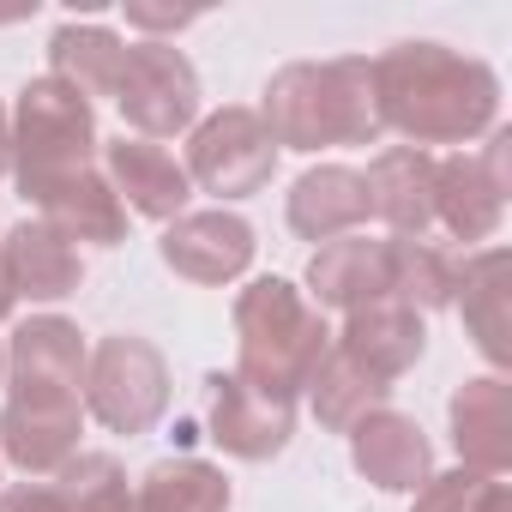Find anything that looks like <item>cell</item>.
Returning a JSON list of instances; mask_svg holds the SVG:
<instances>
[{"label": "cell", "mask_w": 512, "mask_h": 512, "mask_svg": "<svg viewBox=\"0 0 512 512\" xmlns=\"http://www.w3.org/2000/svg\"><path fill=\"white\" fill-rule=\"evenodd\" d=\"M452 446L464 470H482V476H500L512 464V386L500 374L464 380L452 392Z\"/></svg>", "instance_id": "obj_19"}, {"label": "cell", "mask_w": 512, "mask_h": 512, "mask_svg": "<svg viewBox=\"0 0 512 512\" xmlns=\"http://www.w3.org/2000/svg\"><path fill=\"white\" fill-rule=\"evenodd\" d=\"M199 13H169V7H145V0H133L127 7V25H139V31H187Z\"/></svg>", "instance_id": "obj_28"}, {"label": "cell", "mask_w": 512, "mask_h": 512, "mask_svg": "<svg viewBox=\"0 0 512 512\" xmlns=\"http://www.w3.org/2000/svg\"><path fill=\"white\" fill-rule=\"evenodd\" d=\"M326 350H332L326 314L290 278H253L235 296V356H241L235 374L253 392L296 404L308 392L314 368L326 362Z\"/></svg>", "instance_id": "obj_2"}, {"label": "cell", "mask_w": 512, "mask_h": 512, "mask_svg": "<svg viewBox=\"0 0 512 512\" xmlns=\"http://www.w3.org/2000/svg\"><path fill=\"white\" fill-rule=\"evenodd\" d=\"M115 103H121V121L133 127V139H151V145L175 139L181 127L199 121V73H193V61L175 43L145 37L121 61Z\"/></svg>", "instance_id": "obj_6"}, {"label": "cell", "mask_w": 512, "mask_h": 512, "mask_svg": "<svg viewBox=\"0 0 512 512\" xmlns=\"http://www.w3.org/2000/svg\"><path fill=\"white\" fill-rule=\"evenodd\" d=\"M410 512H512V494L500 476H482V470H440L416 488V506Z\"/></svg>", "instance_id": "obj_26"}, {"label": "cell", "mask_w": 512, "mask_h": 512, "mask_svg": "<svg viewBox=\"0 0 512 512\" xmlns=\"http://www.w3.org/2000/svg\"><path fill=\"white\" fill-rule=\"evenodd\" d=\"M121 61H127V43L109 25H61L49 37V73L61 85H73L85 103L91 97H115Z\"/></svg>", "instance_id": "obj_22"}, {"label": "cell", "mask_w": 512, "mask_h": 512, "mask_svg": "<svg viewBox=\"0 0 512 512\" xmlns=\"http://www.w3.org/2000/svg\"><path fill=\"white\" fill-rule=\"evenodd\" d=\"M0 272H7V290L25 296V302H61L85 284L79 247L67 235H55L43 217L0 229Z\"/></svg>", "instance_id": "obj_15"}, {"label": "cell", "mask_w": 512, "mask_h": 512, "mask_svg": "<svg viewBox=\"0 0 512 512\" xmlns=\"http://www.w3.org/2000/svg\"><path fill=\"white\" fill-rule=\"evenodd\" d=\"M7 127H13V175H19L25 205H31L43 187H55V181L97 169V115H91V103H85L73 85H61L55 73L31 79V85L19 91Z\"/></svg>", "instance_id": "obj_4"}, {"label": "cell", "mask_w": 512, "mask_h": 512, "mask_svg": "<svg viewBox=\"0 0 512 512\" xmlns=\"http://www.w3.org/2000/svg\"><path fill=\"white\" fill-rule=\"evenodd\" d=\"M37 217L55 229V235H67L73 247L85 241V247H121L127 241V205H121V193L109 187V175L103 169H85V175H67V181H55V187H43L37 199Z\"/></svg>", "instance_id": "obj_18"}, {"label": "cell", "mask_w": 512, "mask_h": 512, "mask_svg": "<svg viewBox=\"0 0 512 512\" xmlns=\"http://www.w3.org/2000/svg\"><path fill=\"white\" fill-rule=\"evenodd\" d=\"M0 512H79V506H73L67 488L49 476V482H19V488H7V494H0Z\"/></svg>", "instance_id": "obj_27"}, {"label": "cell", "mask_w": 512, "mask_h": 512, "mask_svg": "<svg viewBox=\"0 0 512 512\" xmlns=\"http://www.w3.org/2000/svg\"><path fill=\"white\" fill-rule=\"evenodd\" d=\"M332 350L350 356V362H356L362 374H374L380 386H392V380H404V374L422 362L428 326H422V314H410L404 302H374V308L344 314V332L332 338Z\"/></svg>", "instance_id": "obj_16"}, {"label": "cell", "mask_w": 512, "mask_h": 512, "mask_svg": "<svg viewBox=\"0 0 512 512\" xmlns=\"http://www.w3.org/2000/svg\"><path fill=\"white\" fill-rule=\"evenodd\" d=\"M452 278H458V260L446 247L392 235V302H404L410 314L452 308Z\"/></svg>", "instance_id": "obj_25"}, {"label": "cell", "mask_w": 512, "mask_h": 512, "mask_svg": "<svg viewBox=\"0 0 512 512\" xmlns=\"http://www.w3.org/2000/svg\"><path fill=\"white\" fill-rule=\"evenodd\" d=\"M350 458H356V470H362L374 488H386V494H416V488L434 476V446H428V434L416 428V416H404V410H392V404L368 410V416L350 428Z\"/></svg>", "instance_id": "obj_13"}, {"label": "cell", "mask_w": 512, "mask_h": 512, "mask_svg": "<svg viewBox=\"0 0 512 512\" xmlns=\"http://www.w3.org/2000/svg\"><path fill=\"white\" fill-rule=\"evenodd\" d=\"M434 163L416 145H392L368 163V217H380L398 241H422L434 223Z\"/></svg>", "instance_id": "obj_17"}, {"label": "cell", "mask_w": 512, "mask_h": 512, "mask_svg": "<svg viewBox=\"0 0 512 512\" xmlns=\"http://www.w3.org/2000/svg\"><path fill=\"white\" fill-rule=\"evenodd\" d=\"M506 151H512V133L494 127L476 157L458 151V157L434 163V223H446L452 241L482 247L500 229V217H506Z\"/></svg>", "instance_id": "obj_9"}, {"label": "cell", "mask_w": 512, "mask_h": 512, "mask_svg": "<svg viewBox=\"0 0 512 512\" xmlns=\"http://www.w3.org/2000/svg\"><path fill=\"white\" fill-rule=\"evenodd\" d=\"M266 133L278 151H332V145H374L380 115H374V85L368 61H290L266 85L260 109Z\"/></svg>", "instance_id": "obj_3"}, {"label": "cell", "mask_w": 512, "mask_h": 512, "mask_svg": "<svg viewBox=\"0 0 512 512\" xmlns=\"http://www.w3.org/2000/svg\"><path fill=\"white\" fill-rule=\"evenodd\" d=\"M229 500V476L205 458H163L133 488V512H229Z\"/></svg>", "instance_id": "obj_23"}, {"label": "cell", "mask_w": 512, "mask_h": 512, "mask_svg": "<svg viewBox=\"0 0 512 512\" xmlns=\"http://www.w3.org/2000/svg\"><path fill=\"white\" fill-rule=\"evenodd\" d=\"M199 404H205L211 440H217L229 458H241V464L278 458V452L290 446V434H296V404H278V398H266V392H253L241 374H223V368L205 374Z\"/></svg>", "instance_id": "obj_10"}, {"label": "cell", "mask_w": 512, "mask_h": 512, "mask_svg": "<svg viewBox=\"0 0 512 512\" xmlns=\"http://www.w3.org/2000/svg\"><path fill=\"white\" fill-rule=\"evenodd\" d=\"M308 302L338 314L392 302V241H368V235L326 241L308 260Z\"/></svg>", "instance_id": "obj_12"}, {"label": "cell", "mask_w": 512, "mask_h": 512, "mask_svg": "<svg viewBox=\"0 0 512 512\" xmlns=\"http://www.w3.org/2000/svg\"><path fill=\"white\" fill-rule=\"evenodd\" d=\"M13 302H19V296L7 290V272H0V320H7V314H13Z\"/></svg>", "instance_id": "obj_30"}, {"label": "cell", "mask_w": 512, "mask_h": 512, "mask_svg": "<svg viewBox=\"0 0 512 512\" xmlns=\"http://www.w3.org/2000/svg\"><path fill=\"white\" fill-rule=\"evenodd\" d=\"M13 169V127H7V109H0V175Z\"/></svg>", "instance_id": "obj_29"}, {"label": "cell", "mask_w": 512, "mask_h": 512, "mask_svg": "<svg viewBox=\"0 0 512 512\" xmlns=\"http://www.w3.org/2000/svg\"><path fill=\"white\" fill-rule=\"evenodd\" d=\"M290 229L302 235V241H338V235H356L362 223H368V181H362V169H350V163H320V169H308L296 187H290Z\"/></svg>", "instance_id": "obj_20"}, {"label": "cell", "mask_w": 512, "mask_h": 512, "mask_svg": "<svg viewBox=\"0 0 512 512\" xmlns=\"http://www.w3.org/2000/svg\"><path fill=\"white\" fill-rule=\"evenodd\" d=\"M374 115L380 133H404L416 151L428 145H464L494 127L500 115V79L494 67L446 49V43H398L380 61H368Z\"/></svg>", "instance_id": "obj_1"}, {"label": "cell", "mask_w": 512, "mask_h": 512, "mask_svg": "<svg viewBox=\"0 0 512 512\" xmlns=\"http://www.w3.org/2000/svg\"><path fill=\"white\" fill-rule=\"evenodd\" d=\"M85 332L61 314H31L7 338V404H85Z\"/></svg>", "instance_id": "obj_8"}, {"label": "cell", "mask_w": 512, "mask_h": 512, "mask_svg": "<svg viewBox=\"0 0 512 512\" xmlns=\"http://www.w3.org/2000/svg\"><path fill=\"white\" fill-rule=\"evenodd\" d=\"M181 169H187L193 187H205V193H217V199H247V193H260V187L272 181L278 145H272L260 109L229 103V109H217V115H205V121L193 127Z\"/></svg>", "instance_id": "obj_7"}, {"label": "cell", "mask_w": 512, "mask_h": 512, "mask_svg": "<svg viewBox=\"0 0 512 512\" xmlns=\"http://www.w3.org/2000/svg\"><path fill=\"white\" fill-rule=\"evenodd\" d=\"M452 302L476 338V350L500 368L506 362V247H476L458 260Z\"/></svg>", "instance_id": "obj_21"}, {"label": "cell", "mask_w": 512, "mask_h": 512, "mask_svg": "<svg viewBox=\"0 0 512 512\" xmlns=\"http://www.w3.org/2000/svg\"><path fill=\"white\" fill-rule=\"evenodd\" d=\"M386 392H392V386H380L374 374H362V368H356L350 356H338V350H326V362H320L314 380H308L314 416H320V428H332V434H350L368 410L386 404Z\"/></svg>", "instance_id": "obj_24"}, {"label": "cell", "mask_w": 512, "mask_h": 512, "mask_svg": "<svg viewBox=\"0 0 512 512\" xmlns=\"http://www.w3.org/2000/svg\"><path fill=\"white\" fill-rule=\"evenodd\" d=\"M85 410L109 434H151L169 410V362L139 332H109L85 356Z\"/></svg>", "instance_id": "obj_5"}, {"label": "cell", "mask_w": 512, "mask_h": 512, "mask_svg": "<svg viewBox=\"0 0 512 512\" xmlns=\"http://www.w3.org/2000/svg\"><path fill=\"white\" fill-rule=\"evenodd\" d=\"M253 247H260L253 241V223L223 211V205L217 211H181L157 241L163 266L187 284H235L253 266Z\"/></svg>", "instance_id": "obj_11"}, {"label": "cell", "mask_w": 512, "mask_h": 512, "mask_svg": "<svg viewBox=\"0 0 512 512\" xmlns=\"http://www.w3.org/2000/svg\"><path fill=\"white\" fill-rule=\"evenodd\" d=\"M0 380H7V344H0Z\"/></svg>", "instance_id": "obj_31"}, {"label": "cell", "mask_w": 512, "mask_h": 512, "mask_svg": "<svg viewBox=\"0 0 512 512\" xmlns=\"http://www.w3.org/2000/svg\"><path fill=\"white\" fill-rule=\"evenodd\" d=\"M103 169H109V187L121 193V205L151 217V223H175L187 211V199H193V181L175 163V151H163L151 139H133V133L109 139L103 145Z\"/></svg>", "instance_id": "obj_14"}]
</instances>
